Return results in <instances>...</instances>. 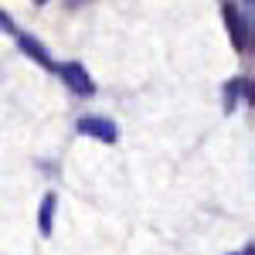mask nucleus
<instances>
[{
  "label": "nucleus",
  "mask_w": 255,
  "mask_h": 255,
  "mask_svg": "<svg viewBox=\"0 0 255 255\" xmlns=\"http://www.w3.org/2000/svg\"><path fill=\"white\" fill-rule=\"evenodd\" d=\"M245 3H252V0H245Z\"/></svg>",
  "instance_id": "obj_10"
},
{
  "label": "nucleus",
  "mask_w": 255,
  "mask_h": 255,
  "mask_svg": "<svg viewBox=\"0 0 255 255\" xmlns=\"http://www.w3.org/2000/svg\"><path fill=\"white\" fill-rule=\"evenodd\" d=\"M225 24H228L232 44H235L238 51H249V44H252V34H249V20L242 17V10H238L235 3H225Z\"/></svg>",
  "instance_id": "obj_3"
},
{
  "label": "nucleus",
  "mask_w": 255,
  "mask_h": 255,
  "mask_svg": "<svg viewBox=\"0 0 255 255\" xmlns=\"http://www.w3.org/2000/svg\"><path fill=\"white\" fill-rule=\"evenodd\" d=\"M61 72V79H65V85L72 89V92H79V96H96V82H92V75L82 68L79 61H65V65H55Z\"/></svg>",
  "instance_id": "obj_2"
},
{
  "label": "nucleus",
  "mask_w": 255,
  "mask_h": 255,
  "mask_svg": "<svg viewBox=\"0 0 255 255\" xmlns=\"http://www.w3.org/2000/svg\"><path fill=\"white\" fill-rule=\"evenodd\" d=\"M238 96L249 99V79H232V82H228V102H225L228 113H235V99Z\"/></svg>",
  "instance_id": "obj_6"
},
{
  "label": "nucleus",
  "mask_w": 255,
  "mask_h": 255,
  "mask_svg": "<svg viewBox=\"0 0 255 255\" xmlns=\"http://www.w3.org/2000/svg\"><path fill=\"white\" fill-rule=\"evenodd\" d=\"M34 3H38V7H44V3H48V0H34Z\"/></svg>",
  "instance_id": "obj_9"
},
{
  "label": "nucleus",
  "mask_w": 255,
  "mask_h": 255,
  "mask_svg": "<svg viewBox=\"0 0 255 255\" xmlns=\"http://www.w3.org/2000/svg\"><path fill=\"white\" fill-rule=\"evenodd\" d=\"M82 3H85V0H68V7H82Z\"/></svg>",
  "instance_id": "obj_8"
},
{
  "label": "nucleus",
  "mask_w": 255,
  "mask_h": 255,
  "mask_svg": "<svg viewBox=\"0 0 255 255\" xmlns=\"http://www.w3.org/2000/svg\"><path fill=\"white\" fill-rule=\"evenodd\" d=\"M17 44H20V51H24L27 58H34V61L41 65V68H55V58L48 55V48H44V44H41L38 38H31V34H20Z\"/></svg>",
  "instance_id": "obj_4"
},
{
  "label": "nucleus",
  "mask_w": 255,
  "mask_h": 255,
  "mask_svg": "<svg viewBox=\"0 0 255 255\" xmlns=\"http://www.w3.org/2000/svg\"><path fill=\"white\" fill-rule=\"evenodd\" d=\"M55 211H58V194H44L41 197V208H38V232L44 238L51 235V228H55Z\"/></svg>",
  "instance_id": "obj_5"
},
{
  "label": "nucleus",
  "mask_w": 255,
  "mask_h": 255,
  "mask_svg": "<svg viewBox=\"0 0 255 255\" xmlns=\"http://www.w3.org/2000/svg\"><path fill=\"white\" fill-rule=\"evenodd\" d=\"M75 129H79L82 136L99 139V143H116L119 139V126L113 119H102V116H82L75 123Z\"/></svg>",
  "instance_id": "obj_1"
},
{
  "label": "nucleus",
  "mask_w": 255,
  "mask_h": 255,
  "mask_svg": "<svg viewBox=\"0 0 255 255\" xmlns=\"http://www.w3.org/2000/svg\"><path fill=\"white\" fill-rule=\"evenodd\" d=\"M0 31H3V34H14V20L7 17L3 10H0Z\"/></svg>",
  "instance_id": "obj_7"
}]
</instances>
